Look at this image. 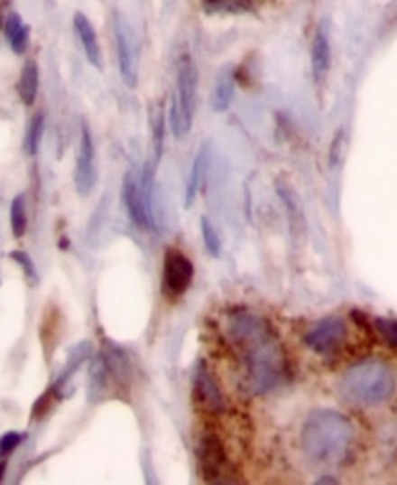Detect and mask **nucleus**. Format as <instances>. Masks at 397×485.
<instances>
[{
	"mask_svg": "<svg viewBox=\"0 0 397 485\" xmlns=\"http://www.w3.org/2000/svg\"><path fill=\"white\" fill-rule=\"evenodd\" d=\"M194 399L196 403L200 405L204 410L211 412V414H220L226 408V401H224V394L217 383V379L213 378L211 370L204 365L198 363L196 370H194Z\"/></svg>",
	"mask_w": 397,
	"mask_h": 485,
	"instance_id": "obj_12",
	"label": "nucleus"
},
{
	"mask_svg": "<svg viewBox=\"0 0 397 485\" xmlns=\"http://www.w3.org/2000/svg\"><path fill=\"white\" fill-rule=\"evenodd\" d=\"M354 442V424L348 415L332 408L311 410L300 433L304 454L317 463L343 462L350 454Z\"/></svg>",
	"mask_w": 397,
	"mask_h": 485,
	"instance_id": "obj_2",
	"label": "nucleus"
},
{
	"mask_svg": "<svg viewBox=\"0 0 397 485\" xmlns=\"http://www.w3.org/2000/svg\"><path fill=\"white\" fill-rule=\"evenodd\" d=\"M114 41H115V53H117L121 79L128 89H136L138 74H140L138 42L130 24L119 14L114 15Z\"/></svg>",
	"mask_w": 397,
	"mask_h": 485,
	"instance_id": "obj_6",
	"label": "nucleus"
},
{
	"mask_svg": "<svg viewBox=\"0 0 397 485\" xmlns=\"http://www.w3.org/2000/svg\"><path fill=\"white\" fill-rule=\"evenodd\" d=\"M121 198H123V205H125V210H126L132 224H134L142 231H156V228L151 220V215L147 211L142 178H138L132 171H128L123 178Z\"/></svg>",
	"mask_w": 397,
	"mask_h": 485,
	"instance_id": "obj_9",
	"label": "nucleus"
},
{
	"mask_svg": "<svg viewBox=\"0 0 397 485\" xmlns=\"http://www.w3.org/2000/svg\"><path fill=\"white\" fill-rule=\"evenodd\" d=\"M8 15H5V6L0 5V28H5V21Z\"/></svg>",
	"mask_w": 397,
	"mask_h": 485,
	"instance_id": "obj_31",
	"label": "nucleus"
},
{
	"mask_svg": "<svg viewBox=\"0 0 397 485\" xmlns=\"http://www.w3.org/2000/svg\"><path fill=\"white\" fill-rule=\"evenodd\" d=\"M375 328L390 349L397 352V319H388V317L375 319Z\"/></svg>",
	"mask_w": 397,
	"mask_h": 485,
	"instance_id": "obj_26",
	"label": "nucleus"
},
{
	"mask_svg": "<svg viewBox=\"0 0 397 485\" xmlns=\"http://www.w3.org/2000/svg\"><path fill=\"white\" fill-rule=\"evenodd\" d=\"M235 85H236V72L231 66L224 68L218 74L215 89H213V98H211V107L215 112H226L233 101L235 96Z\"/></svg>",
	"mask_w": 397,
	"mask_h": 485,
	"instance_id": "obj_16",
	"label": "nucleus"
},
{
	"mask_svg": "<svg viewBox=\"0 0 397 485\" xmlns=\"http://www.w3.org/2000/svg\"><path fill=\"white\" fill-rule=\"evenodd\" d=\"M198 92V68L189 53L178 59L176 66V94L171 110V126L176 137H185L190 132L194 117V103Z\"/></svg>",
	"mask_w": 397,
	"mask_h": 485,
	"instance_id": "obj_5",
	"label": "nucleus"
},
{
	"mask_svg": "<svg viewBox=\"0 0 397 485\" xmlns=\"http://www.w3.org/2000/svg\"><path fill=\"white\" fill-rule=\"evenodd\" d=\"M5 35L14 53L23 55L30 46V28L19 14H8L5 21Z\"/></svg>",
	"mask_w": 397,
	"mask_h": 485,
	"instance_id": "obj_17",
	"label": "nucleus"
},
{
	"mask_svg": "<svg viewBox=\"0 0 397 485\" xmlns=\"http://www.w3.org/2000/svg\"><path fill=\"white\" fill-rule=\"evenodd\" d=\"M152 137H154V167H158L163 154V137H165V117L162 107H158L152 112Z\"/></svg>",
	"mask_w": 397,
	"mask_h": 485,
	"instance_id": "obj_24",
	"label": "nucleus"
},
{
	"mask_svg": "<svg viewBox=\"0 0 397 485\" xmlns=\"http://www.w3.org/2000/svg\"><path fill=\"white\" fill-rule=\"evenodd\" d=\"M39 76H41L39 64L33 59L26 61L24 66H23V70H21V76H19V83H17L19 98L26 107H32L35 103V99H37L39 81H41Z\"/></svg>",
	"mask_w": 397,
	"mask_h": 485,
	"instance_id": "obj_18",
	"label": "nucleus"
},
{
	"mask_svg": "<svg viewBox=\"0 0 397 485\" xmlns=\"http://www.w3.org/2000/svg\"><path fill=\"white\" fill-rule=\"evenodd\" d=\"M6 469H8V462H5V460H0V481H3V480H5Z\"/></svg>",
	"mask_w": 397,
	"mask_h": 485,
	"instance_id": "obj_29",
	"label": "nucleus"
},
{
	"mask_svg": "<svg viewBox=\"0 0 397 485\" xmlns=\"http://www.w3.org/2000/svg\"><path fill=\"white\" fill-rule=\"evenodd\" d=\"M44 116L41 112H37L30 125H28V130H26V140H24V149H26V154L28 156H35L39 153V147H41V142H42V135H44Z\"/></svg>",
	"mask_w": 397,
	"mask_h": 485,
	"instance_id": "obj_23",
	"label": "nucleus"
},
{
	"mask_svg": "<svg viewBox=\"0 0 397 485\" xmlns=\"http://www.w3.org/2000/svg\"><path fill=\"white\" fill-rule=\"evenodd\" d=\"M348 339V326L339 317H326L313 324L304 335L309 350L320 356H334Z\"/></svg>",
	"mask_w": 397,
	"mask_h": 485,
	"instance_id": "obj_8",
	"label": "nucleus"
},
{
	"mask_svg": "<svg viewBox=\"0 0 397 485\" xmlns=\"http://www.w3.org/2000/svg\"><path fill=\"white\" fill-rule=\"evenodd\" d=\"M24 436L21 433H6L3 438H0V458L12 454L21 443H23Z\"/></svg>",
	"mask_w": 397,
	"mask_h": 485,
	"instance_id": "obj_28",
	"label": "nucleus"
},
{
	"mask_svg": "<svg viewBox=\"0 0 397 485\" xmlns=\"http://www.w3.org/2000/svg\"><path fill=\"white\" fill-rule=\"evenodd\" d=\"M74 32L79 37V42L83 46V51H85L88 62L94 68H97V70H103V53H101L96 28L90 23V19L81 12H78L74 15Z\"/></svg>",
	"mask_w": 397,
	"mask_h": 485,
	"instance_id": "obj_14",
	"label": "nucleus"
},
{
	"mask_svg": "<svg viewBox=\"0 0 397 485\" xmlns=\"http://www.w3.org/2000/svg\"><path fill=\"white\" fill-rule=\"evenodd\" d=\"M256 0H204V12L209 15H242L254 10Z\"/></svg>",
	"mask_w": 397,
	"mask_h": 485,
	"instance_id": "obj_19",
	"label": "nucleus"
},
{
	"mask_svg": "<svg viewBox=\"0 0 397 485\" xmlns=\"http://www.w3.org/2000/svg\"><path fill=\"white\" fill-rule=\"evenodd\" d=\"M130 365L128 358L114 346L101 350L92 361L88 374V399L97 403L112 396H119V390H128Z\"/></svg>",
	"mask_w": 397,
	"mask_h": 485,
	"instance_id": "obj_4",
	"label": "nucleus"
},
{
	"mask_svg": "<svg viewBox=\"0 0 397 485\" xmlns=\"http://www.w3.org/2000/svg\"><path fill=\"white\" fill-rule=\"evenodd\" d=\"M226 331L244 365L251 392L263 394L284 383L290 374L288 358L268 319L253 312L236 310L227 317Z\"/></svg>",
	"mask_w": 397,
	"mask_h": 485,
	"instance_id": "obj_1",
	"label": "nucleus"
},
{
	"mask_svg": "<svg viewBox=\"0 0 397 485\" xmlns=\"http://www.w3.org/2000/svg\"><path fill=\"white\" fill-rule=\"evenodd\" d=\"M92 356V344L90 342H79L76 349H72L70 356H69V361H66L62 372L59 374L57 381L50 387L51 394L55 397H62V390L69 387L70 379L74 378V374L81 368V365Z\"/></svg>",
	"mask_w": 397,
	"mask_h": 485,
	"instance_id": "obj_15",
	"label": "nucleus"
},
{
	"mask_svg": "<svg viewBox=\"0 0 397 485\" xmlns=\"http://www.w3.org/2000/svg\"><path fill=\"white\" fill-rule=\"evenodd\" d=\"M194 266L192 262L178 249L169 247L165 251L163 260V288L169 295L180 297L183 295L192 283Z\"/></svg>",
	"mask_w": 397,
	"mask_h": 485,
	"instance_id": "obj_11",
	"label": "nucleus"
},
{
	"mask_svg": "<svg viewBox=\"0 0 397 485\" xmlns=\"http://www.w3.org/2000/svg\"><path fill=\"white\" fill-rule=\"evenodd\" d=\"M395 374L384 361L363 359L352 365L343 378V394L366 406L381 405L395 394Z\"/></svg>",
	"mask_w": 397,
	"mask_h": 485,
	"instance_id": "obj_3",
	"label": "nucleus"
},
{
	"mask_svg": "<svg viewBox=\"0 0 397 485\" xmlns=\"http://www.w3.org/2000/svg\"><path fill=\"white\" fill-rule=\"evenodd\" d=\"M311 59V74L315 83H322L332 68V41H329V24L328 21H320L315 28L309 46Z\"/></svg>",
	"mask_w": 397,
	"mask_h": 485,
	"instance_id": "obj_13",
	"label": "nucleus"
},
{
	"mask_svg": "<svg viewBox=\"0 0 397 485\" xmlns=\"http://www.w3.org/2000/svg\"><path fill=\"white\" fill-rule=\"evenodd\" d=\"M76 191L79 196H88L96 183H97V162H96V145L90 128L83 123L81 126V142H79V154L76 162Z\"/></svg>",
	"mask_w": 397,
	"mask_h": 485,
	"instance_id": "obj_10",
	"label": "nucleus"
},
{
	"mask_svg": "<svg viewBox=\"0 0 397 485\" xmlns=\"http://www.w3.org/2000/svg\"><path fill=\"white\" fill-rule=\"evenodd\" d=\"M277 192H279L284 207L288 210L291 228L295 231H304V215H302V207H300V201H299L295 191L288 183L279 182L277 183Z\"/></svg>",
	"mask_w": 397,
	"mask_h": 485,
	"instance_id": "obj_21",
	"label": "nucleus"
},
{
	"mask_svg": "<svg viewBox=\"0 0 397 485\" xmlns=\"http://www.w3.org/2000/svg\"><path fill=\"white\" fill-rule=\"evenodd\" d=\"M10 256H12V260H15V262L23 267V271H24V275L28 276V281H30V283H33V284L39 283L35 264H33V260H32V256H30L28 253H24V251H12Z\"/></svg>",
	"mask_w": 397,
	"mask_h": 485,
	"instance_id": "obj_27",
	"label": "nucleus"
},
{
	"mask_svg": "<svg viewBox=\"0 0 397 485\" xmlns=\"http://www.w3.org/2000/svg\"><path fill=\"white\" fill-rule=\"evenodd\" d=\"M200 226H202V238H204V246H206L208 253L213 258H218L222 253V240H220L218 231L215 229V226L211 224V220L208 217H202Z\"/></svg>",
	"mask_w": 397,
	"mask_h": 485,
	"instance_id": "obj_25",
	"label": "nucleus"
},
{
	"mask_svg": "<svg viewBox=\"0 0 397 485\" xmlns=\"http://www.w3.org/2000/svg\"><path fill=\"white\" fill-rule=\"evenodd\" d=\"M204 171H206V147L196 154V158L190 165V174H189V180L185 185V210H190L196 201L198 191H200V185H202Z\"/></svg>",
	"mask_w": 397,
	"mask_h": 485,
	"instance_id": "obj_20",
	"label": "nucleus"
},
{
	"mask_svg": "<svg viewBox=\"0 0 397 485\" xmlns=\"http://www.w3.org/2000/svg\"><path fill=\"white\" fill-rule=\"evenodd\" d=\"M317 483L319 485H322V483H337V480L336 478H329V476H324V478H319Z\"/></svg>",
	"mask_w": 397,
	"mask_h": 485,
	"instance_id": "obj_30",
	"label": "nucleus"
},
{
	"mask_svg": "<svg viewBox=\"0 0 397 485\" xmlns=\"http://www.w3.org/2000/svg\"><path fill=\"white\" fill-rule=\"evenodd\" d=\"M198 465L206 481L209 483H226L229 481V458L226 454L220 436L213 431H208L198 443Z\"/></svg>",
	"mask_w": 397,
	"mask_h": 485,
	"instance_id": "obj_7",
	"label": "nucleus"
},
{
	"mask_svg": "<svg viewBox=\"0 0 397 485\" xmlns=\"http://www.w3.org/2000/svg\"><path fill=\"white\" fill-rule=\"evenodd\" d=\"M10 220H12V233L15 238H23L28 229V210H26V198L24 194H19L12 201L10 210Z\"/></svg>",
	"mask_w": 397,
	"mask_h": 485,
	"instance_id": "obj_22",
	"label": "nucleus"
}]
</instances>
